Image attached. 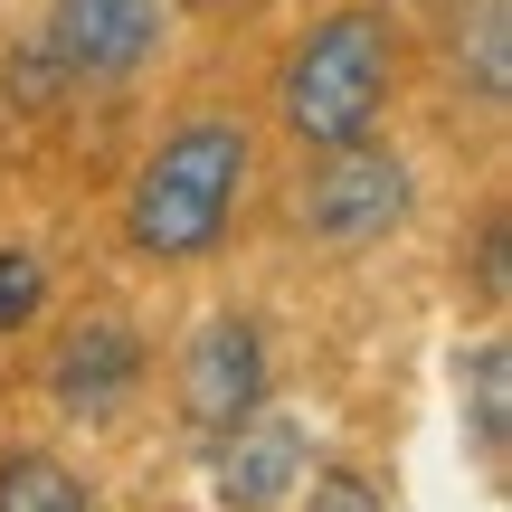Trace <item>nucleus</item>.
Wrapping results in <instances>:
<instances>
[{"label": "nucleus", "instance_id": "1a4fd4ad", "mask_svg": "<svg viewBox=\"0 0 512 512\" xmlns=\"http://www.w3.org/2000/svg\"><path fill=\"white\" fill-rule=\"evenodd\" d=\"M0 512H95V494L29 446V456H0Z\"/></svg>", "mask_w": 512, "mask_h": 512}, {"label": "nucleus", "instance_id": "4468645a", "mask_svg": "<svg viewBox=\"0 0 512 512\" xmlns=\"http://www.w3.org/2000/svg\"><path fill=\"white\" fill-rule=\"evenodd\" d=\"M181 10H238V0H181Z\"/></svg>", "mask_w": 512, "mask_h": 512}, {"label": "nucleus", "instance_id": "f03ea898", "mask_svg": "<svg viewBox=\"0 0 512 512\" xmlns=\"http://www.w3.org/2000/svg\"><path fill=\"white\" fill-rule=\"evenodd\" d=\"M238 190H247V133L228 124V114H190V124L133 171L124 238L143 256H200V247H219Z\"/></svg>", "mask_w": 512, "mask_h": 512}, {"label": "nucleus", "instance_id": "0eeeda50", "mask_svg": "<svg viewBox=\"0 0 512 512\" xmlns=\"http://www.w3.org/2000/svg\"><path fill=\"white\" fill-rule=\"evenodd\" d=\"M133 380H143V342H133V323H76L67 342H57V361H48V389L67 408H114Z\"/></svg>", "mask_w": 512, "mask_h": 512}, {"label": "nucleus", "instance_id": "7ed1b4c3", "mask_svg": "<svg viewBox=\"0 0 512 512\" xmlns=\"http://www.w3.org/2000/svg\"><path fill=\"white\" fill-rule=\"evenodd\" d=\"M399 209H408V162H399V152H380V143L323 152V162L304 171V190H294V228L323 238V247L380 238V228H399Z\"/></svg>", "mask_w": 512, "mask_h": 512}, {"label": "nucleus", "instance_id": "39448f33", "mask_svg": "<svg viewBox=\"0 0 512 512\" xmlns=\"http://www.w3.org/2000/svg\"><path fill=\"white\" fill-rule=\"evenodd\" d=\"M247 408H266V332H256L247 313H219V323H200L190 351H181V418L200 427V437H228Z\"/></svg>", "mask_w": 512, "mask_h": 512}, {"label": "nucleus", "instance_id": "9b49d317", "mask_svg": "<svg viewBox=\"0 0 512 512\" xmlns=\"http://www.w3.org/2000/svg\"><path fill=\"white\" fill-rule=\"evenodd\" d=\"M304 512H389V503H380V484H370V475H351V465H323Z\"/></svg>", "mask_w": 512, "mask_h": 512}, {"label": "nucleus", "instance_id": "ddd939ff", "mask_svg": "<svg viewBox=\"0 0 512 512\" xmlns=\"http://www.w3.org/2000/svg\"><path fill=\"white\" fill-rule=\"evenodd\" d=\"M475 285L503 304V228H484V256H475Z\"/></svg>", "mask_w": 512, "mask_h": 512}, {"label": "nucleus", "instance_id": "20e7f679", "mask_svg": "<svg viewBox=\"0 0 512 512\" xmlns=\"http://www.w3.org/2000/svg\"><path fill=\"white\" fill-rule=\"evenodd\" d=\"M219 446V465H209V494H219V512H285L294 494H304L313 475V437L304 418H285V408H247Z\"/></svg>", "mask_w": 512, "mask_h": 512}, {"label": "nucleus", "instance_id": "6e6552de", "mask_svg": "<svg viewBox=\"0 0 512 512\" xmlns=\"http://www.w3.org/2000/svg\"><path fill=\"white\" fill-rule=\"evenodd\" d=\"M465 427H475L484 465H503V446H512V342L465 351Z\"/></svg>", "mask_w": 512, "mask_h": 512}, {"label": "nucleus", "instance_id": "f257e3e1", "mask_svg": "<svg viewBox=\"0 0 512 512\" xmlns=\"http://www.w3.org/2000/svg\"><path fill=\"white\" fill-rule=\"evenodd\" d=\"M389 76H399V38H389L380 10L313 19V29L294 38V57H285V86H275L285 133L304 152L370 143V124H380V105H389Z\"/></svg>", "mask_w": 512, "mask_h": 512}, {"label": "nucleus", "instance_id": "423d86ee", "mask_svg": "<svg viewBox=\"0 0 512 512\" xmlns=\"http://www.w3.org/2000/svg\"><path fill=\"white\" fill-rule=\"evenodd\" d=\"M38 48L67 76H133L162 48V10L152 0H48V38Z\"/></svg>", "mask_w": 512, "mask_h": 512}, {"label": "nucleus", "instance_id": "9d476101", "mask_svg": "<svg viewBox=\"0 0 512 512\" xmlns=\"http://www.w3.org/2000/svg\"><path fill=\"white\" fill-rule=\"evenodd\" d=\"M38 304H48V275H38V256L10 247V256H0V332H19Z\"/></svg>", "mask_w": 512, "mask_h": 512}, {"label": "nucleus", "instance_id": "f8f14e48", "mask_svg": "<svg viewBox=\"0 0 512 512\" xmlns=\"http://www.w3.org/2000/svg\"><path fill=\"white\" fill-rule=\"evenodd\" d=\"M503 29H512L503 0H475V86L484 95H503Z\"/></svg>", "mask_w": 512, "mask_h": 512}]
</instances>
